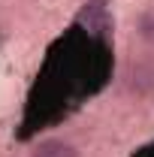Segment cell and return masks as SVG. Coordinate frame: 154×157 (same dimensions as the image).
<instances>
[{
  "instance_id": "obj_1",
  "label": "cell",
  "mask_w": 154,
  "mask_h": 157,
  "mask_svg": "<svg viewBox=\"0 0 154 157\" xmlns=\"http://www.w3.org/2000/svg\"><path fill=\"white\" fill-rule=\"evenodd\" d=\"M33 157H76V148L60 139H45L33 148Z\"/></svg>"
},
{
  "instance_id": "obj_2",
  "label": "cell",
  "mask_w": 154,
  "mask_h": 157,
  "mask_svg": "<svg viewBox=\"0 0 154 157\" xmlns=\"http://www.w3.org/2000/svg\"><path fill=\"white\" fill-rule=\"evenodd\" d=\"M142 33H145L148 39H154V12L145 15V21H142Z\"/></svg>"
}]
</instances>
